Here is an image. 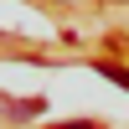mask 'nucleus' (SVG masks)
I'll list each match as a JSON object with an SVG mask.
<instances>
[{"instance_id":"1","label":"nucleus","mask_w":129,"mask_h":129,"mask_svg":"<svg viewBox=\"0 0 129 129\" xmlns=\"http://www.w3.org/2000/svg\"><path fill=\"white\" fill-rule=\"evenodd\" d=\"M103 78H109V83H119V88H129V72H124V67H103Z\"/></svg>"},{"instance_id":"2","label":"nucleus","mask_w":129,"mask_h":129,"mask_svg":"<svg viewBox=\"0 0 129 129\" xmlns=\"http://www.w3.org/2000/svg\"><path fill=\"white\" fill-rule=\"evenodd\" d=\"M67 129H93V124H67Z\"/></svg>"}]
</instances>
